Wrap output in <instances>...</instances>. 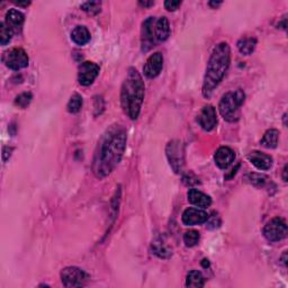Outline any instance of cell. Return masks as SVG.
<instances>
[{"instance_id": "obj_1", "label": "cell", "mask_w": 288, "mask_h": 288, "mask_svg": "<svg viewBox=\"0 0 288 288\" xmlns=\"http://www.w3.org/2000/svg\"><path fill=\"white\" fill-rule=\"evenodd\" d=\"M126 131L119 125H113L106 131L95 153L93 171L98 179L107 177L119 163L126 149Z\"/></svg>"}, {"instance_id": "obj_2", "label": "cell", "mask_w": 288, "mask_h": 288, "mask_svg": "<svg viewBox=\"0 0 288 288\" xmlns=\"http://www.w3.org/2000/svg\"><path fill=\"white\" fill-rule=\"evenodd\" d=\"M231 63V49L229 44L222 42L217 44L212 52L206 68L203 84V95L206 98L211 97L214 89L223 80Z\"/></svg>"}, {"instance_id": "obj_3", "label": "cell", "mask_w": 288, "mask_h": 288, "mask_svg": "<svg viewBox=\"0 0 288 288\" xmlns=\"http://www.w3.org/2000/svg\"><path fill=\"white\" fill-rule=\"evenodd\" d=\"M144 83L135 68H130L120 90V105L131 119L139 117L144 99Z\"/></svg>"}, {"instance_id": "obj_4", "label": "cell", "mask_w": 288, "mask_h": 288, "mask_svg": "<svg viewBox=\"0 0 288 288\" xmlns=\"http://www.w3.org/2000/svg\"><path fill=\"white\" fill-rule=\"evenodd\" d=\"M245 100V94L242 89L225 94L219 104L222 117L227 122H236L240 117V107Z\"/></svg>"}, {"instance_id": "obj_5", "label": "cell", "mask_w": 288, "mask_h": 288, "mask_svg": "<svg viewBox=\"0 0 288 288\" xmlns=\"http://www.w3.org/2000/svg\"><path fill=\"white\" fill-rule=\"evenodd\" d=\"M167 158L169 160L171 168L176 174H180L185 166V149L184 144L178 140L171 141L166 148Z\"/></svg>"}, {"instance_id": "obj_6", "label": "cell", "mask_w": 288, "mask_h": 288, "mask_svg": "<svg viewBox=\"0 0 288 288\" xmlns=\"http://www.w3.org/2000/svg\"><path fill=\"white\" fill-rule=\"evenodd\" d=\"M3 62L9 69L18 71V70L26 68L28 65V55L23 49L14 48L4 53Z\"/></svg>"}, {"instance_id": "obj_7", "label": "cell", "mask_w": 288, "mask_h": 288, "mask_svg": "<svg viewBox=\"0 0 288 288\" xmlns=\"http://www.w3.org/2000/svg\"><path fill=\"white\" fill-rule=\"evenodd\" d=\"M88 278V275L78 267H67L61 271V280L64 287H83Z\"/></svg>"}, {"instance_id": "obj_8", "label": "cell", "mask_w": 288, "mask_h": 288, "mask_svg": "<svg viewBox=\"0 0 288 288\" xmlns=\"http://www.w3.org/2000/svg\"><path fill=\"white\" fill-rule=\"evenodd\" d=\"M264 235L268 241L278 242L287 236V224L280 217H275L268 222L264 229Z\"/></svg>"}, {"instance_id": "obj_9", "label": "cell", "mask_w": 288, "mask_h": 288, "mask_svg": "<svg viewBox=\"0 0 288 288\" xmlns=\"http://www.w3.org/2000/svg\"><path fill=\"white\" fill-rule=\"evenodd\" d=\"M155 17L146 18L141 28V49L142 52H149L151 49L156 47L155 35H154Z\"/></svg>"}, {"instance_id": "obj_10", "label": "cell", "mask_w": 288, "mask_h": 288, "mask_svg": "<svg viewBox=\"0 0 288 288\" xmlns=\"http://www.w3.org/2000/svg\"><path fill=\"white\" fill-rule=\"evenodd\" d=\"M99 74V67L94 62L86 61L80 64L79 73H78V81L81 86H90L95 79Z\"/></svg>"}, {"instance_id": "obj_11", "label": "cell", "mask_w": 288, "mask_h": 288, "mask_svg": "<svg viewBox=\"0 0 288 288\" xmlns=\"http://www.w3.org/2000/svg\"><path fill=\"white\" fill-rule=\"evenodd\" d=\"M163 68V55L160 52H155L152 55H150L149 59L143 67V72L145 77L149 79H153L158 77L160 74L161 70Z\"/></svg>"}, {"instance_id": "obj_12", "label": "cell", "mask_w": 288, "mask_h": 288, "mask_svg": "<svg viewBox=\"0 0 288 288\" xmlns=\"http://www.w3.org/2000/svg\"><path fill=\"white\" fill-rule=\"evenodd\" d=\"M209 214L205 211L200 209H194V207H189L183 213V223L187 226H193L203 224L209 220Z\"/></svg>"}, {"instance_id": "obj_13", "label": "cell", "mask_w": 288, "mask_h": 288, "mask_svg": "<svg viewBox=\"0 0 288 288\" xmlns=\"http://www.w3.org/2000/svg\"><path fill=\"white\" fill-rule=\"evenodd\" d=\"M198 123L201 126V129L207 131V132H210L215 128L217 124V114L213 106L207 105L201 109L198 116Z\"/></svg>"}, {"instance_id": "obj_14", "label": "cell", "mask_w": 288, "mask_h": 288, "mask_svg": "<svg viewBox=\"0 0 288 288\" xmlns=\"http://www.w3.org/2000/svg\"><path fill=\"white\" fill-rule=\"evenodd\" d=\"M214 159L219 168L226 169L233 163L235 159V153L229 146H221V148L216 151Z\"/></svg>"}, {"instance_id": "obj_15", "label": "cell", "mask_w": 288, "mask_h": 288, "mask_svg": "<svg viewBox=\"0 0 288 288\" xmlns=\"http://www.w3.org/2000/svg\"><path fill=\"white\" fill-rule=\"evenodd\" d=\"M248 159L259 170H269L272 167V158L270 155L262 153L260 151H252L248 154Z\"/></svg>"}, {"instance_id": "obj_16", "label": "cell", "mask_w": 288, "mask_h": 288, "mask_svg": "<svg viewBox=\"0 0 288 288\" xmlns=\"http://www.w3.org/2000/svg\"><path fill=\"white\" fill-rule=\"evenodd\" d=\"M154 35H155L156 44L162 43L168 39V37L170 36V25L167 17L155 18Z\"/></svg>"}, {"instance_id": "obj_17", "label": "cell", "mask_w": 288, "mask_h": 288, "mask_svg": "<svg viewBox=\"0 0 288 288\" xmlns=\"http://www.w3.org/2000/svg\"><path fill=\"white\" fill-rule=\"evenodd\" d=\"M24 21L25 16L21 12L17 11V9H11L6 14V21H5V23L8 25L9 28L13 29L14 33H18L21 32Z\"/></svg>"}, {"instance_id": "obj_18", "label": "cell", "mask_w": 288, "mask_h": 288, "mask_svg": "<svg viewBox=\"0 0 288 288\" xmlns=\"http://www.w3.org/2000/svg\"><path fill=\"white\" fill-rule=\"evenodd\" d=\"M187 197H188L190 204L195 205L196 207H199V209H206V207H210L212 204V199L210 196H207L206 194L201 193L200 190L194 188L189 189Z\"/></svg>"}, {"instance_id": "obj_19", "label": "cell", "mask_w": 288, "mask_h": 288, "mask_svg": "<svg viewBox=\"0 0 288 288\" xmlns=\"http://www.w3.org/2000/svg\"><path fill=\"white\" fill-rule=\"evenodd\" d=\"M90 32L86 26H75L71 32V39L77 44L83 47L90 41Z\"/></svg>"}, {"instance_id": "obj_20", "label": "cell", "mask_w": 288, "mask_h": 288, "mask_svg": "<svg viewBox=\"0 0 288 288\" xmlns=\"http://www.w3.org/2000/svg\"><path fill=\"white\" fill-rule=\"evenodd\" d=\"M205 285V279L204 276L201 274L200 271L198 270H191L188 272L187 275V279H186V286L187 287H204Z\"/></svg>"}, {"instance_id": "obj_21", "label": "cell", "mask_w": 288, "mask_h": 288, "mask_svg": "<svg viewBox=\"0 0 288 288\" xmlns=\"http://www.w3.org/2000/svg\"><path fill=\"white\" fill-rule=\"evenodd\" d=\"M278 138H279V132L277 130H268L261 140V145L267 149H275L278 144Z\"/></svg>"}, {"instance_id": "obj_22", "label": "cell", "mask_w": 288, "mask_h": 288, "mask_svg": "<svg viewBox=\"0 0 288 288\" xmlns=\"http://www.w3.org/2000/svg\"><path fill=\"white\" fill-rule=\"evenodd\" d=\"M257 39L255 37H243L237 42V49L243 55H250L255 51Z\"/></svg>"}, {"instance_id": "obj_23", "label": "cell", "mask_w": 288, "mask_h": 288, "mask_svg": "<svg viewBox=\"0 0 288 288\" xmlns=\"http://www.w3.org/2000/svg\"><path fill=\"white\" fill-rule=\"evenodd\" d=\"M152 250L156 256L163 258V259L169 258L171 254H173V252L169 250V248L161 240H155L154 242H152Z\"/></svg>"}, {"instance_id": "obj_24", "label": "cell", "mask_w": 288, "mask_h": 288, "mask_svg": "<svg viewBox=\"0 0 288 288\" xmlns=\"http://www.w3.org/2000/svg\"><path fill=\"white\" fill-rule=\"evenodd\" d=\"M83 107V97L79 94H74L71 96L69 103L67 105V109L69 113L77 114L80 112V109Z\"/></svg>"}, {"instance_id": "obj_25", "label": "cell", "mask_w": 288, "mask_h": 288, "mask_svg": "<svg viewBox=\"0 0 288 288\" xmlns=\"http://www.w3.org/2000/svg\"><path fill=\"white\" fill-rule=\"evenodd\" d=\"M13 35H14L13 29L9 28L6 23L5 22L0 23V44H2L3 47L7 45L12 41Z\"/></svg>"}, {"instance_id": "obj_26", "label": "cell", "mask_w": 288, "mask_h": 288, "mask_svg": "<svg viewBox=\"0 0 288 288\" xmlns=\"http://www.w3.org/2000/svg\"><path fill=\"white\" fill-rule=\"evenodd\" d=\"M199 232L196 230H189L184 234V242L187 246H195L199 241Z\"/></svg>"}, {"instance_id": "obj_27", "label": "cell", "mask_w": 288, "mask_h": 288, "mask_svg": "<svg viewBox=\"0 0 288 288\" xmlns=\"http://www.w3.org/2000/svg\"><path fill=\"white\" fill-rule=\"evenodd\" d=\"M81 9L89 15H97L102 9V3L100 2H87L81 5Z\"/></svg>"}, {"instance_id": "obj_28", "label": "cell", "mask_w": 288, "mask_h": 288, "mask_svg": "<svg viewBox=\"0 0 288 288\" xmlns=\"http://www.w3.org/2000/svg\"><path fill=\"white\" fill-rule=\"evenodd\" d=\"M33 99V96L31 93H23L19 96H17L15 99V105L18 106L19 108H26L27 106L31 104Z\"/></svg>"}, {"instance_id": "obj_29", "label": "cell", "mask_w": 288, "mask_h": 288, "mask_svg": "<svg viewBox=\"0 0 288 288\" xmlns=\"http://www.w3.org/2000/svg\"><path fill=\"white\" fill-rule=\"evenodd\" d=\"M248 178H249L250 180V183L256 186V187H264L267 183V180L268 178L266 176L264 175H259V174H250L249 176H248Z\"/></svg>"}, {"instance_id": "obj_30", "label": "cell", "mask_w": 288, "mask_h": 288, "mask_svg": "<svg viewBox=\"0 0 288 288\" xmlns=\"http://www.w3.org/2000/svg\"><path fill=\"white\" fill-rule=\"evenodd\" d=\"M180 5H181V2H179V0H167V2L164 3V7L167 11L175 12L179 8Z\"/></svg>"}, {"instance_id": "obj_31", "label": "cell", "mask_w": 288, "mask_h": 288, "mask_svg": "<svg viewBox=\"0 0 288 288\" xmlns=\"http://www.w3.org/2000/svg\"><path fill=\"white\" fill-rule=\"evenodd\" d=\"M13 151V148H9V146H5L4 148V154H3V158H4V161H7V159L11 156V152Z\"/></svg>"}, {"instance_id": "obj_32", "label": "cell", "mask_w": 288, "mask_h": 288, "mask_svg": "<svg viewBox=\"0 0 288 288\" xmlns=\"http://www.w3.org/2000/svg\"><path fill=\"white\" fill-rule=\"evenodd\" d=\"M140 6H142L144 8H148V7H151V6H153L154 5V2H140L139 3Z\"/></svg>"}, {"instance_id": "obj_33", "label": "cell", "mask_w": 288, "mask_h": 288, "mask_svg": "<svg viewBox=\"0 0 288 288\" xmlns=\"http://www.w3.org/2000/svg\"><path fill=\"white\" fill-rule=\"evenodd\" d=\"M286 16H284V18H282V21L279 22V24H278V28H282V29H286L287 27V24H286Z\"/></svg>"}, {"instance_id": "obj_34", "label": "cell", "mask_w": 288, "mask_h": 288, "mask_svg": "<svg viewBox=\"0 0 288 288\" xmlns=\"http://www.w3.org/2000/svg\"><path fill=\"white\" fill-rule=\"evenodd\" d=\"M15 4H16L19 7H27L28 5L31 4V2H15Z\"/></svg>"}, {"instance_id": "obj_35", "label": "cell", "mask_w": 288, "mask_h": 288, "mask_svg": "<svg viewBox=\"0 0 288 288\" xmlns=\"http://www.w3.org/2000/svg\"><path fill=\"white\" fill-rule=\"evenodd\" d=\"M286 175H287V166H285L284 170H282V180H284L285 183L287 181V176Z\"/></svg>"}, {"instance_id": "obj_36", "label": "cell", "mask_w": 288, "mask_h": 288, "mask_svg": "<svg viewBox=\"0 0 288 288\" xmlns=\"http://www.w3.org/2000/svg\"><path fill=\"white\" fill-rule=\"evenodd\" d=\"M220 5H222V2H217V3H216V2H211V3H210V6L215 7V8L219 7Z\"/></svg>"}]
</instances>
